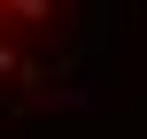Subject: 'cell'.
Wrapping results in <instances>:
<instances>
[{
	"instance_id": "1",
	"label": "cell",
	"mask_w": 147,
	"mask_h": 139,
	"mask_svg": "<svg viewBox=\"0 0 147 139\" xmlns=\"http://www.w3.org/2000/svg\"><path fill=\"white\" fill-rule=\"evenodd\" d=\"M54 23H62V0H0V93L39 62Z\"/></svg>"
}]
</instances>
